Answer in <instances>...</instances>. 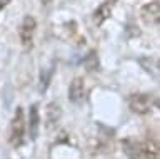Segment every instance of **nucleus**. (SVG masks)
Returning <instances> with one entry per match:
<instances>
[{
    "label": "nucleus",
    "instance_id": "10",
    "mask_svg": "<svg viewBox=\"0 0 160 159\" xmlns=\"http://www.w3.org/2000/svg\"><path fill=\"white\" fill-rule=\"evenodd\" d=\"M43 2H45V3H50V0H42V3H43Z\"/></svg>",
    "mask_w": 160,
    "mask_h": 159
},
{
    "label": "nucleus",
    "instance_id": "3",
    "mask_svg": "<svg viewBox=\"0 0 160 159\" xmlns=\"http://www.w3.org/2000/svg\"><path fill=\"white\" fill-rule=\"evenodd\" d=\"M155 104H157V101H155V97L150 96V94H135V96H132L130 101H128L130 109H132L133 112H137V114L152 112Z\"/></svg>",
    "mask_w": 160,
    "mask_h": 159
},
{
    "label": "nucleus",
    "instance_id": "6",
    "mask_svg": "<svg viewBox=\"0 0 160 159\" xmlns=\"http://www.w3.org/2000/svg\"><path fill=\"white\" fill-rule=\"evenodd\" d=\"M85 94H87V89H85V84H83V79L80 77H75L72 84H70V89H68V99L75 104L82 102L85 99Z\"/></svg>",
    "mask_w": 160,
    "mask_h": 159
},
{
    "label": "nucleus",
    "instance_id": "7",
    "mask_svg": "<svg viewBox=\"0 0 160 159\" xmlns=\"http://www.w3.org/2000/svg\"><path fill=\"white\" fill-rule=\"evenodd\" d=\"M115 2H117V0H105L102 5L97 7V10L93 12V22L97 24V25H102V24L107 20V19H110V15H112V8H113V5H115Z\"/></svg>",
    "mask_w": 160,
    "mask_h": 159
},
{
    "label": "nucleus",
    "instance_id": "5",
    "mask_svg": "<svg viewBox=\"0 0 160 159\" xmlns=\"http://www.w3.org/2000/svg\"><path fill=\"white\" fill-rule=\"evenodd\" d=\"M140 19L143 24L147 25H153L158 27V20H160V0H152V2L145 3L140 8Z\"/></svg>",
    "mask_w": 160,
    "mask_h": 159
},
{
    "label": "nucleus",
    "instance_id": "2",
    "mask_svg": "<svg viewBox=\"0 0 160 159\" xmlns=\"http://www.w3.org/2000/svg\"><path fill=\"white\" fill-rule=\"evenodd\" d=\"M25 137V117H23V109L17 107L15 116L10 122V131H8V142L12 147H20Z\"/></svg>",
    "mask_w": 160,
    "mask_h": 159
},
{
    "label": "nucleus",
    "instance_id": "9",
    "mask_svg": "<svg viewBox=\"0 0 160 159\" xmlns=\"http://www.w3.org/2000/svg\"><path fill=\"white\" fill-rule=\"evenodd\" d=\"M8 2H10V0H0V10L7 7V5H8Z\"/></svg>",
    "mask_w": 160,
    "mask_h": 159
},
{
    "label": "nucleus",
    "instance_id": "1",
    "mask_svg": "<svg viewBox=\"0 0 160 159\" xmlns=\"http://www.w3.org/2000/svg\"><path fill=\"white\" fill-rule=\"evenodd\" d=\"M123 151L130 159H158L157 142L145 139V141H125Z\"/></svg>",
    "mask_w": 160,
    "mask_h": 159
},
{
    "label": "nucleus",
    "instance_id": "8",
    "mask_svg": "<svg viewBox=\"0 0 160 159\" xmlns=\"http://www.w3.org/2000/svg\"><path fill=\"white\" fill-rule=\"evenodd\" d=\"M38 127H40V116H38V106L33 104L30 107V117H28V131H30V137L35 139L38 134Z\"/></svg>",
    "mask_w": 160,
    "mask_h": 159
},
{
    "label": "nucleus",
    "instance_id": "4",
    "mask_svg": "<svg viewBox=\"0 0 160 159\" xmlns=\"http://www.w3.org/2000/svg\"><path fill=\"white\" fill-rule=\"evenodd\" d=\"M35 29H37V22L32 15H27L23 19L22 25H20V30H18V37H20V42H22L23 49H30L33 47V34H35Z\"/></svg>",
    "mask_w": 160,
    "mask_h": 159
}]
</instances>
